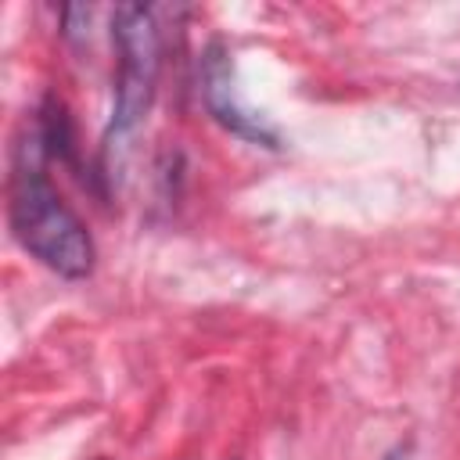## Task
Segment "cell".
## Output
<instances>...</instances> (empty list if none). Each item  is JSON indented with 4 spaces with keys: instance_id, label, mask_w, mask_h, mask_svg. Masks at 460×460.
I'll list each match as a JSON object with an SVG mask.
<instances>
[{
    "instance_id": "obj_1",
    "label": "cell",
    "mask_w": 460,
    "mask_h": 460,
    "mask_svg": "<svg viewBox=\"0 0 460 460\" xmlns=\"http://www.w3.org/2000/svg\"><path fill=\"white\" fill-rule=\"evenodd\" d=\"M47 147L29 122L14 144L11 158V180H7V223L14 241L43 262L50 273L65 280H83L93 273L97 248L86 230V223L75 216V208L58 194V187L47 176Z\"/></svg>"
},
{
    "instance_id": "obj_2",
    "label": "cell",
    "mask_w": 460,
    "mask_h": 460,
    "mask_svg": "<svg viewBox=\"0 0 460 460\" xmlns=\"http://www.w3.org/2000/svg\"><path fill=\"white\" fill-rule=\"evenodd\" d=\"M111 43H115V101L101 147L104 155L101 176H115L129 140L137 137V129L144 126L155 104L158 72H162V29L155 11L144 4H119L111 14Z\"/></svg>"
},
{
    "instance_id": "obj_3",
    "label": "cell",
    "mask_w": 460,
    "mask_h": 460,
    "mask_svg": "<svg viewBox=\"0 0 460 460\" xmlns=\"http://www.w3.org/2000/svg\"><path fill=\"white\" fill-rule=\"evenodd\" d=\"M201 97H205V108L208 115L230 129L234 137H244L252 144H266V147H277V133L244 108V101L237 97V83H234V61L226 54V47L216 40L205 47L201 54Z\"/></svg>"
}]
</instances>
